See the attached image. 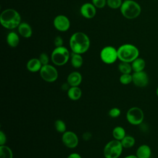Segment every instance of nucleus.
<instances>
[{"instance_id": "nucleus-30", "label": "nucleus", "mask_w": 158, "mask_h": 158, "mask_svg": "<svg viewBox=\"0 0 158 158\" xmlns=\"http://www.w3.org/2000/svg\"><path fill=\"white\" fill-rule=\"evenodd\" d=\"M91 3L96 8L102 9L107 5V0H91Z\"/></svg>"}, {"instance_id": "nucleus-8", "label": "nucleus", "mask_w": 158, "mask_h": 158, "mask_svg": "<svg viewBox=\"0 0 158 158\" xmlns=\"http://www.w3.org/2000/svg\"><path fill=\"white\" fill-rule=\"evenodd\" d=\"M101 60L106 64H112L118 59L117 49L112 46H106L100 51Z\"/></svg>"}, {"instance_id": "nucleus-5", "label": "nucleus", "mask_w": 158, "mask_h": 158, "mask_svg": "<svg viewBox=\"0 0 158 158\" xmlns=\"http://www.w3.org/2000/svg\"><path fill=\"white\" fill-rule=\"evenodd\" d=\"M70 58V54L69 49L62 46L56 47L51 52V60L57 66H62L66 64Z\"/></svg>"}, {"instance_id": "nucleus-3", "label": "nucleus", "mask_w": 158, "mask_h": 158, "mask_svg": "<svg viewBox=\"0 0 158 158\" xmlns=\"http://www.w3.org/2000/svg\"><path fill=\"white\" fill-rule=\"evenodd\" d=\"M118 59L120 62L131 63L139 57V51L138 48L130 43L123 44L117 49Z\"/></svg>"}, {"instance_id": "nucleus-35", "label": "nucleus", "mask_w": 158, "mask_h": 158, "mask_svg": "<svg viewBox=\"0 0 158 158\" xmlns=\"http://www.w3.org/2000/svg\"><path fill=\"white\" fill-rule=\"evenodd\" d=\"M91 137V135L89 132H86L83 135V138L86 141H88V139H89Z\"/></svg>"}, {"instance_id": "nucleus-38", "label": "nucleus", "mask_w": 158, "mask_h": 158, "mask_svg": "<svg viewBox=\"0 0 158 158\" xmlns=\"http://www.w3.org/2000/svg\"><path fill=\"white\" fill-rule=\"evenodd\" d=\"M124 1H128V0H124Z\"/></svg>"}, {"instance_id": "nucleus-23", "label": "nucleus", "mask_w": 158, "mask_h": 158, "mask_svg": "<svg viewBox=\"0 0 158 158\" xmlns=\"http://www.w3.org/2000/svg\"><path fill=\"white\" fill-rule=\"evenodd\" d=\"M123 148H132L135 144V139L131 135H126L120 141Z\"/></svg>"}, {"instance_id": "nucleus-4", "label": "nucleus", "mask_w": 158, "mask_h": 158, "mask_svg": "<svg viewBox=\"0 0 158 158\" xmlns=\"http://www.w3.org/2000/svg\"><path fill=\"white\" fill-rule=\"evenodd\" d=\"M120 10L125 18L130 20L137 18L141 12L140 5L133 0L123 1Z\"/></svg>"}, {"instance_id": "nucleus-24", "label": "nucleus", "mask_w": 158, "mask_h": 158, "mask_svg": "<svg viewBox=\"0 0 158 158\" xmlns=\"http://www.w3.org/2000/svg\"><path fill=\"white\" fill-rule=\"evenodd\" d=\"M0 158H13V152L7 146H0Z\"/></svg>"}, {"instance_id": "nucleus-37", "label": "nucleus", "mask_w": 158, "mask_h": 158, "mask_svg": "<svg viewBox=\"0 0 158 158\" xmlns=\"http://www.w3.org/2000/svg\"><path fill=\"white\" fill-rule=\"evenodd\" d=\"M156 94H157V96L158 97V86H157V88L156 89Z\"/></svg>"}, {"instance_id": "nucleus-34", "label": "nucleus", "mask_w": 158, "mask_h": 158, "mask_svg": "<svg viewBox=\"0 0 158 158\" xmlns=\"http://www.w3.org/2000/svg\"><path fill=\"white\" fill-rule=\"evenodd\" d=\"M67 158H82L81 156L77 152H72L71 154H70Z\"/></svg>"}, {"instance_id": "nucleus-7", "label": "nucleus", "mask_w": 158, "mask_h": 158, "mask_svg": "<svg viewBox=\"0 0 158 158\" xmlns=\"http://www.w3.org/2000/svg\"><path fill=\"white\" fill-rule=\"evenodd\" d=\"M144 118V114L143 110L136 106L130 108L126 114L127 122L133 125H141Z\"/></svg>"}, {"instance_id": "nucleus-15", "label": "nucleus", "mask_w": 158, "mask_h": 158, "mask_svg": "<svg viewBox=\"0 0 158 158\" xmlns=\"http://www.w3.org/2000/svg\"><path fill=\"white\" fill-rule=\"evenodd\" d=\"M17 29L19 35L25 38H28L32 35V28L30 24L27 22H21Z\"/></svg>"}, {"instance_id": "nucleus-29", "label": "nucleus", "mask_w": 158, "mask_h": 158, "mask_svg": "<svg viewBox=\"0 0 158 158\" xmlns=\"http://www.w3.org/2000/svg\"><path fill=\"white\" fill-rule=\"evenodd\" d=\"M121 114V110L118 107H113L109 111V115L112 118H117Z\"/></svg>"}, {"instance_id": "nucleus-18", "label": "nucleus", "mask_w": 158, "mask_h": 158, "mask_svg": "<svg viewBox=\"0 0 158 158\" xmlns=\"http://www.w3.org/2000/svg\"><path fill=\"white\" fill-rule=\"evenodd\" d=\"M67 96L72 101H77L81 97L82 91L78 86H70L67 90Z\"/></svg>"}, {"instance_id": "nucleus-27", "label": "nucleus", "mask_w": 158, "mask_h": 158, "mask_svg": "<svg viewBox=\"0 0 158 158\" xmlns=\"http://www.w3.org/2000/svg\"><path fill=\"white\" fill-rule=\"evenodd\" d=\"M119 81L122 85H128L132 83V74L126 73L122 74L119 77Z\"/></svg>"}, {"instance_id": "nucleus-14", "label": "nucleus", "mask_w": 158, "mask_h": 158, "mask_svg": "<svg viewBox=\"0 0 158 158\" xmlns=\"http://www.w3.org/2000/svg\"><path fill=\"white\" fill-rule=\"evenodd\" d=\"M82 81L81 74L77 72L73 71L69 74L67 78V82L70 86H78Z\"/></svg>"}, {"instance_id": "nucleus-22", "label": "nucleus", "mask_w": 158, "mask_h": 158, "mask_svg": "<svg viewBox=\"0 0 158 158\" xmlns=\"http://www.w3.org/2000/svg\"><path fill=\"white\" fill-rule=\"evenodd\" d=\"M126 135L125 130L121 126H117L112 130V136L114 139L121 141Z\"/></svg>"}, {"instance_id": "nucleus-28", "label": "nucleus", "mask_w": 158, "mask_h": 158, "mask_svg": "<svg viewBox=\"0 0 158 158\" xmlns=\"http://www.w3.org/2000/svg\"><path fill=\"white\" fill-rule=\"evenodd\" d=\"M122 3V0H107V6L112 9H120Z\"/></svg>"}, {"instance_id": "nucleus-2", "label": "nucleus", "mask_w": 158, "mask_h": 158, "mask_svg": "<svg viewBox=\"0 0 158 158\" xmlns=\"http://www.w3.org/2000/svg\"><path fill=\"white\" fill-rule=\"evenodd\" d=\"M21 22L20 14L14 9H6L1 13L0 23L6 29L12 30L17 28Z\"/></svg>"}, {"instance_id": "nucleus-12", "label": "nucleus", "mask_w": 158, "mask_h": 158, "mask_svg": "<svg viewBox=\"0 0 158 158\" xmlns=\"http://www.w3.org/2000/svg\"><path fill=\"white\" fill-rule=\"evenodd\" d=\"M132 83L137 87L144 88L149 83V77L144 71L133 72L132 73Z\"/></svg>"}, {"instance_id": "nucleus-25", "label": "nucleus", "mask_w": 158, "mask_h": 158, "mask_svg": "<svg viewBox=\"0 0 158 158\" xmlns=\"http://www.w3.org/2000/svg\"><path fill=\"white\" fill-rule=\"evenodd\" d=\"M118 69L122 74L131 73L133 71L131 63L126 62H120L118 65Z\"/></svg>"}, {"instance_id": "nucleus-33", "label": "nucleus", "mask_w": 158, "mask_h": 158, "mask_svg": "<svg viewBox=\"0 0 158 158\" xmlns=\"http://www.w3.org/2000/svg\"><path fill=\"white\" fill-rule=\"evenodd\" d=\"M7 141V137L5 133L2 131H0V146L4 145Z\"/></svg>"}, {"instance_id": "nucleus-31", "label": "nucleus", "mask_w": 158, "mask_h": 158, "mask_svg": "<svg viewBox=\"0 0 158 158\" xmlns=\"http://www.w3.org/2000/svg\"><path fill=\"white\" fill-rule=\"evenodd\" d=\"M38 59L40 60V62L43 65L49 64V56L46 53H45V52L41 53L39 56Z\"/></svg>"}, {"instance_id": "nucleus-6", "label": "nucleus", "mask_w": 158, "mask_h": 158, "mask_svg": "<svg viewBox=\"0 0 158 158\" xmlns=\"http://www.w3.org/2000/svg\"><path fill=\"white\" fill-rule=\"evenodd\" d=\"M123 146L120 141L112 139L104 146L103 155L105 158H118L122 153Z\"/></svg>"}, {"instance_id": "nucleus-1", "label": "nucleus", "mask_w": 158, "mask_h": 158, "mask_svg": "<svg viewBox=\"0 0 158 158\" xmlns=\"http://www.w3.org/2000/svg\"><path fill=\"white\" fill-rule=\"evenodd\" d=\"M69 46L72 52L82 54L87 52L90 47L88 36L81 31L73 33L69 40Z\"/></svg>"}, {"instance_id": "nucleus-39", "label": "nucleus", "mask_w": 158, "mask_h": 158, "mask_svg": "<svg viewBox=\"0 0 158 158\" xmlns=\"http://www.w3.org/2000/svg\"><path fill=\"white\" fill-rule=\"evenodd\" d=\"M154 1H156V0H154Z\"/></svg>"}, {"instance_id": "nucleus-11", "label": "nucleus", "mask_w": 158, "mask_h": 158, "mask_svg": "<svg viewBox=\"0 0 158 158\" xmlns=\"http://www.w3.org/2000/svg\"><path fill=\"white\" fill-rule=\"evenodd\" d=\"M53 25L57 31L65 32L70 28V22L67 16L60 14L56 16L54 19Z\"/></svg>"}, {"instance_id": "nucleus-13", "label": "nucleus", "mask_w": 158, "mask_h": 158, "mask_svg": "<svg viewBox=\"0 0 158 158\" xmlns=\"http://www.w3.org/2000/svg\"><path fill=\"white\" fill-rule=\"evenodd\" d=\"M81 15L85 19H93L96 14V7L90 2L83 4L80 9Z\"/></svg>"}, {"instance_id": "nucleus-10", "label": "nucleus", "mask_w": 158, "mask_h": 158, "mask_svg": "<svg viewBox=\"0 0 158 158\" xmlns=\"http://www.w3.org/2000/svg\"><path fill=\"white\" fill-rule=\"evenodd\" d=\"M62 141L65 147L73 149L78 146L79 139L75 133L72 131H66L62 133Z\"/></svg>"}, {"instance_id": "nucleus-21", "label": "nucleus", "mask_w": 158, "mask_h": 158, "mask_svg": "<svg viewBox=\"0 0 158 158\" xmlns=\"http://www.w3.org/2000/svg\"><path fill=\"white\" fill-rule=\"evenodd\" d=\"M131 67L133 72L143 71L146 67V62L141 57H138L135 59L131 63Z\"/></svg>"}, {"instance_id": "nucleus-20", "label": "nucleus", "mask_w": 158, "mask_h": 158, "mask_svg": "<svg viewBox=\"0 0 158 158\" xmlns=\"http://www.w3.org/2000/svg\"><path fill=\"white\" fill-rule=\"evenodd\" d=\"M70 63L72 66L75 69L80 68L83 64V59L81 54L72 52L70 54Z\"/></svg>"}, {"instance_id": "nucleus-9", "label": "nucleus", "mask_w": 158, "mask_h": 158, "mask_svg": "<svg viewBox=\"0 0 158 158\" xmlns=\"http://www.w3.org/2000/svg\"><path fill=\"white\" fill-rule=\"evenodd\" d=\"M40 75L41 78L48 82L53 83L58 78V71L56 68L51 64L44 65L40 70Z\"/></svg>"}, {"instance_id": "nucleus-19", "label": "nucleus", "mask_w": 158, "mask_h": 158, "mask_svg": "<svg viewBox=\"0 0 158 158\" xmlns=\"http://www.w3.org/2000/svg\"><path fill=\"white\" fill-rule=\"evenodd\" d=\"M6 41L10 47L15 48L20 43V37L17 33L14 31H10L7 35Z\"/></svg>"}, {"instance_id": "nucleus-17", "label": "nucleus", "mask_w": 158, "mask_h": 158, "mask_svg": "<svg viewBox=\"0 0 158 158\" xmlns=\"http://www.w3.org/2000/svg\"><path fill=\"white\" fill-rule=\"evenodd\" d=\"M135 155L138 158H150L151 149L147 144H141L137 148Z\"/></svg>"}, {"instance_id": "nucleus-16", "label": "nucleus", "mask_w": 158, "mask_h": 158, "mask_svg": "<svg viewBox=\"0 0 158 158\" xmlns=\"http://www.w3.org/2000/svg\"><path fill=\"white\" fill-rule=\"evenodd\" d=\"M43 65L41 64L40 60L38 58H31L28 60L26 67L27 70L32 73L40 72L42 67Z\"/></svg>"}, {"instance_id": "nucleus-26", "label": "nucleus", "mask_w": 158, "mask_h": 158, "mask_svg": "<svg viewBox=\"0 0 158 158\" xmlns=\"http://www.w3.org/2000/svg\"><path fill=\"white\" fill-rule=\"evenodd\" d=\"M54 128L56 130L60 133H64L65 131H66V124L65 123L60 119H57L54 122Z\"/></svg>"}, {"instance_id": "nucleus-36", "label": "nucleus", "mask_w": 158, "mask_h": 158, "mask_svg": "<svg viewBox=\"0 0 158 158\" xmlns=\"http://www.w3.org/2000/svg\"><path fill=\"white\" fill-rule=\"evenodd\" d=\"M124 158H138L137 156L136 155H133V154H130L128 156H125Z\"/></svg>"}, {"instance_id": "nucleus-32", "label": "nucleus", "mask_w": 158, "mask_h": 158, "mask_svg": "<svg viewBox=\"0 0 158 158\" xmlns=\"http://www.w3.org/2000/svg\"><path fill=\"white\" fill-rule=\"evenodd\" d=\"M54 43L56 47H59V46H62L64 44V41L63 39L61 36H57L54 38Z\"/></svg>"}]
</instances>
